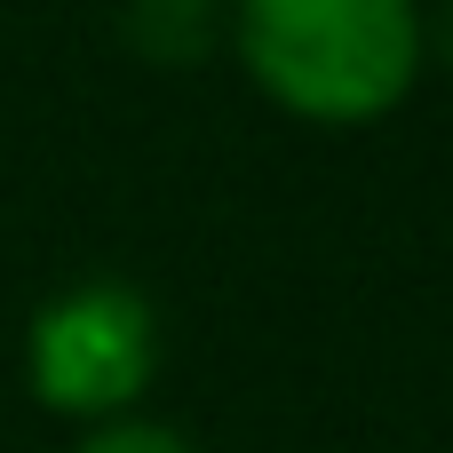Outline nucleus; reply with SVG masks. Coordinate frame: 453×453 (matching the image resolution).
<instances>
[{
  "label": "nucleus",
  "instance_id": "f257e3e1",
  "mask_svg": "<svg viewBox=\"0 0 453 453\" xmlns=\"http://www.w3.org/2000/svg\"><path fill=\"white\" fill-rule=\"evenodd\" d=\"M231 40L263 96L303 119H374L422 72V24L398 0H255Z\"/></svg>",
  "mask_w": 453,
  "mask_h": 453
},
{
  "label": "nucleus",
  "instance_id": "20e7f679",
  "mask_svg": "<svg viewBox=\"0 0 453 453\" xmlns=\"http://www.w3.org/2000/svg\"><path fill=\"white\" fill-rule=\"evenodd\" d=\"M80 453H191V438L167 422H104Z\"/></svg>",
  "mask_w": 453,
  "mask_h": 453
},
{
  "label": "nucleus",
  "instance_id": "7ed1b4c3",
  "mask_svg": "<svg viewBox=\"0 0 453 453\" xmlns=\"http://www.w3.org/2000/svg\"><path fill=\"white\" fill-rule=\"evenodd\" d=\"M127 40H135L151 64H191V56L215 40V8H191V0L135 8V16H127Z\"/></svg>",
  "mask_w": 453,
  "mask_h": 453
},
{
  "label": "nucleus",
  "instance_id": "39448f33",
  "mask_svg": "<svg viewBox=\"0 0 453 453\" xmlns=\"http://www.w3.org/2000/svg\"><path fill=\"white\" fill-rule=\"evenodd\" d=\"M446 56H453V16H446Z\"/></svg>",
  "mask_w": 453,
  "mask_h": 453
},
{
  "label": "nucleus",
  "instance_id": "f03ea898",
  "mask_svg": "<svg viewBox=\"0 0 453 453\" xmlns=\"http://www.w3.org/2000/svg\"><path fill=\"white\" fill-rule=\"evenodd\" d=\"M151 366H159V319L127 279H80L32 311L24 374L48 414L104 422L143 398Z\"/></svg>",
  "mask_w": 453,
  "mask_h": 453
}]
</instances>
